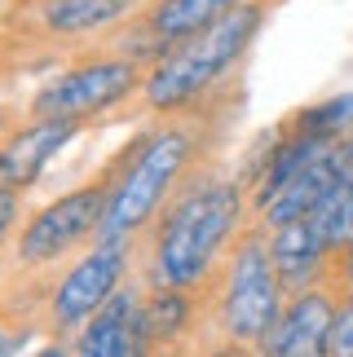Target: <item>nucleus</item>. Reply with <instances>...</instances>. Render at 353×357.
Returning <instances> with one entry per match:
<instances>
[{
  "mask_svg": "<svg viewBox=\"0 0 353 357\" xmlns=\"http://www.w3.org/2000/svg\"><path fill=\"white\" fill-rule=\"evenodd\" d=\"M309 221H314L318 238H322V247H327L331 256L353 247V172H345L340 181L327 190V199L309 212Z\"/></svg>",
  "mask_w": 353,
  "mask_h": 357,
  "instance_id": "obj_14",
  "label": "nucleus"
},
{
  "mask_svg": "<svg viewBox=\"0 0 353 357\" xmlns=\"http://www.w3.org/2000/svg\"><path fill=\"white\" fill-rule=\"evenodd\" d=\"M142 296H146V282L137 278V273H128L124 287H119V291L75 331L71 353H80V357H137V353H155L151 335H146V318H142Z\"/></svg>",
  "mask_w": 353,
  "mask_h": 357,
  "instance_id": "obj_9",
  "label": "nucleus"
},
{
  "mask_svg": "<svg viewBox=\"0 0 353 357\" xmlns=\"http://www.w3.org/2000/svg\"><path fill=\"white\" fill-rule=\"evenodd\" d=\"M146 71H151V62L128 58V53H115V49H98V53H89V58H75L71 66H62L53 79H45V84L27 98L22 115L89 123V119L106 115L119 102L142 98ZM22 115L13 111L5 119H22Z\"/></svg>",
  "mask_w": 353,
  "mask_h": 357,
  "instance_id": "obj_7",
  "label": "nucleus"
},
{
  "mask_svg": "<svg viewBox=\"0 0 353 357\" xmlns=\"http://www.w3.org/2000/svg\"><path fill=\"white\" fill-rule=\"evenodd\" d=\"M278 5L283 0H243V5L225 9L221 18H212L208 26L168 45L146 71L142 111L151 115L176 111V106L212 93L216 84H225L230 75H239V62L252 53L256 36L265 31V22L274 18Z\"/></svg>",
  "mask_w": 353,
  "mask_h": 357,
  "instance_id": "obj_3",
  "label": "nucleus"
},
{
  "mask_svg": "<svg viewBox=\"0 0 353 357\" xmlns=\"http://www.w3.org/2000/svg\"><path fill=\"white\" fill-rule=\"evenodd\" d=\"M287 291L269 256L265 229L248 225L225 265L208 282V326H203V349L216 353H261L265 335L283 318Z\"/></svg>",
  "mask_w": 353,
  "mask_h": 357,
  "instance_id": "obj_5",
  "label": "nucleus"
},
{
  "mask_svg": "<svg viewBox=\"0 0 353 357\" xmlns=\"http://www.w3.org/2000/svg\"><path fill=\"white\" fill-rule=\"evenodd\" d=\"M331 273L340 278L345 291H353V247H345V252H336V256H331Z\"/></svg>",
  "mask_w": 353,
  "mask_h": 357,
  "instance_id": "obj_17",
  "label": "nucleus"
},
{
  "mask_svg": "<svg viewBox=\"0 0 353 357\" xmlns=\"http://www.w3.org/2000/svg\"><path fill=\"white\" fill-rule=\"evenodd\" d=\"M345 296L349 291L340 287L336 273H327V282L309 287V291L287 296L283 318L265 335L261 353H269V357H318V353H327V335H331L336 309H340Z\"/></svg>",
  "mask_w": 353,
  "mask_h": 357,
  "instance_id": "obj_8",
  "label": "nucleus"
},
{
  "mask_svg": "<svg viewBox=\"0 0 353 357\" xmlns=\"http://www.w3.org/2000/svg\"><path fill=\"white\" fill-rule=\"evenodd\" d=\"M151 5V0H5V66H49L89 58L106 49L115 26Z\"/></svg>",
  "mask_w": 353,
  "mask_h": 357,
  "instance_id": "obj_4",
  "label": "nucleus"
},
{
  "mask_svg": "<svg viewBox=\"0 0 353 357\" xmlns=\"http://www.w3.org/2000/svg\"><path fill=\"white\" fill-rule=\"evenodd\" d=\"M292 128H309V132H327V137H345L353 128V93H340V98H327L318 106H301L292 119Z\"/></svg>",
  "mask_w": 353,
  "mask_h": 357,
  "instance_id": "obj_15",
  "label": "nucleus"
},
{
  "mask_svg": "<svg viewBox=\"0 0 353 357\" xmlns=\"http://www.w3.org/2000/svg\"><path fill=\"white\" fill-rule=\"evenodd\" d=\"M340 176H345V159H340V150L331 146L327 155H318L314 163H309V168L296 172L292 181L283 185L261 212H252V225H261V229H278V225H287V221H301V216H309L322 199H327V190L340 181Z\"/></svg>",
  "mask_w": 353,
  "mask_h": 357,
  "instance_id": "obj_12",
  "label": "nucleus"
},
{
  "mask_svg": "<svg viewBox=\"0 0 353 357\" xmlns=\"http://www.w3.org/2000/svg\"><path fill=\"white\" fill-rule=\"evenodd\" d=\"M119 172H124V150L98 176H89L84 185L66 190V195H58L53 203H45L40 212L27 216L18 225V234L5 238V260H0L5 273L53 269L84 252L102 229V216L111 208V195L119 185Z\"/></svg>",
  "mask_w": 353,
  "mask_h": 357,
  "instance_id": "obj_6",
  "label": "nucleus"
},
{
  "mask_svg": "<svg viewBox=\"0 0 353 357\" xmlns=\"http://www.w3.org/2000/svg\"><path fill=\"white\" fill-rule=\"evenodd\" d=\"M336 150H340V159H345V172H353V128L336 142Z\"/></svg>",
  "mask_w": 353,
  "mask_h": 357,
  "instance_id": "obj_18",
  "label": "nucleus"
},
{
  "mask_svg": "<svg viewBox=\"0 0 353 357\" xmlns=\"http://www.w3.org/2000/svg\"><path fill=\"white\" fill-rule=\"evenodd\" d=\"M234 5H243V0H151L133 22H137L146 49L159 58L168 45H176L181 36L199 31V26H208L212 18H221Z\"/></svg>",
  "mask_w": 353,
  "mask_h": 357,
  "instance_id": "obj_13",
  "label": "nucleus"
},
{
  "mask_svg": "<svg viewBox=\"0 0 353 357\" xmlns=\"http://www.w3.org/2000/svg\"><path fill=\"white\" fill-rule=\"evenodd\" d=\"M265 243H269V256H274V269H278L283 291H287V296L327 282L331 252L322 247V238H318V229H314L309 216L287 221V225H278V229H265Z\"/></svg>",
  "mask_w": 353,
  "mask_h": 357,
  "instance_id": "obj_11",
  "label": "nucleus"
},
{
  "mask_svg": "<svg viewBox=\"0 0 353 357\" xmlns=\"http://www.w3.org/2000/svg\"><path fill=\"white\" fill-rule=\"evenodd\" d=\"M84 123L80 119H5V146H0V185L5 190H31L45 172V163L66 142H75Z\"/></svg>",
  "mask_w": 353,
  "mask_h": 357,
  "instance_id": "obj_10",
  "label": "nucleus"
},
{
  "mask_svg": "<svg viewBox=\"0 0 353 357\" xmlns=\"http://www.w3.org/2000/svg\"><path fill=\"white\" fill-rule=\"evenodd\" d=\"M327 353L353 357V291L340 300V309H336V322H331V335H327Z\"/></svg>",
  "mask_w": 353,
  "mask_h": 357,
  "instance_id": "obj_16",
  "label": "nucleus"
},
{
  "mask_svg": "<svg viewBox=\"0 0 353 357\" xmlns=\"http://www.w3.org/2000/svg\"><path fill=\"white\" fill-rule=\"evenodd\" d=\"M243 102H248L243 75H230L203 98L155 115L151 128H142L124 146V172L93 243H137V234L176 190L216 163V150L234 132Z\"/></svg>",
  "mask_w": 353,
  "mask_h": 357,
  "instance_id": "obj_1",
  "label": "nucleus"
},
{
  "mask_svg": "<svg viewBox=\"0 0 353 357\" xmlns=\"http://www.w3.org/2000/svg\"><path fill=\"white\" fill-rule=\"evenodd\" d=\"M252 225V195L243 176L203 168L159 208L133 243V273L146 287H203L216 278Z\"/></svg>",
  "mask_w": 353,
  "mask_h": 357,
  "instance_id": "obj_2",
  "label": "nucleus"
}]
</instances>
